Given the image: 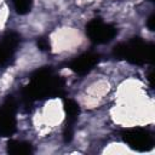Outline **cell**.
<instances>
[{"mask_svg": "<svg viewBox=\"0 0 155 155\" xmlns=\"http://www.w3.org/2000/svg\"><path fill=\"white\" fill-rule=\"evenodd\" d=\"M64 94V81L53 74L50 68L38 70L23 90L25 103H33L38 99L62 97Z\"/></svg>", "mask_w": 155, "mask_h": 155, "instance_id": "1", "label": "cell"}, {"mask_svg": "<svg viewBox=\"0 0 155 155\" xmlns=\"http://www.w3.org/2000/svg\"><path fill=\"white\" fill-rule=\"evenodd\" d=\"M113 54L116 58L126 59L132 64H145L153 61L154 46L147 44L140 38H132L127 42H121L113 48Z\"/></svg>", "mask_w": 155, "mask_h": 155, "instance_id": "2", "label": "cell"}, {"mask_svg": "<svg viewBox=\"0 0 155 155\" xmlns=\"http://www.w3.org/2000/svg\"><path fill=\"white\" fill-rule=\"evenodd\" d=\"M122 140L136 151H149L154 147V138L151 133L144 128H127L121 132Z\"/></svg>", "mask_w": 155, "mask_h": 155, "instance_id": "3", "label": "cell"}, {"mask_svg": "<svg viewBox=\"0 0 155 155\" xmlns=\"http://www.w3.org/2000/svg\"><path fill=\"white\" fill-rule=\"evenodd\" d=\"M86 34L94 44H108L117 34V29L109 23H104L99 18L90 21L86 25Z\"/></svg>", "mask_w": 155, "mask_h": 155, "instance_id": "4", "label": "cell"}, {"mask_svg": "<svg viewBox=\"0 0 155 155\" xmlns=\"http://www.w3.org/2000/svg\"><path fill=\"white\" fill-rule=\"evenodd\" d=\"M16 103L12 98H7L0 107V137H11L17 128Z\"/></svg>", "mask_w": 155, "mask_h": 155, "instance_id": "5", "label": "cell"}, {"mask_svg": "<svg viewBox=\"0 0 155 155\" xmlns=\"http://www.w3.org/2000/svg\"><path fill=\"white\" fill-rule=\"evenodd\" d=\"M19 41H21V36L17 33H8L1 39L0 41V65L1 67L8 65L11 63Z\"/></svg>", "mask_w": 155, "mask_h": 155, "instance_id": "6", "label": "cell"}, {"mask_svg": "<svg viewBox=\"0 0 155 155\" xmlns=\"http://www.w3.org/2000/svg\"><path fill=\"white\" fill-rule=\"evenodd\" d=\"M99 62V56L96 53H84L74 58L70 63V69L79 75H86Z\"/></svg>", "mask_w": 155, "mask_h": 155, "instance_id": "7", "label": "cell"}, {"mask_svg": "<svg viewBox=\"0 0 155 155\" xmlns=\"http://www.w3.org/2000/svg\"><path fill=\"white\" fill-rule=\"evenodd\" d=\"M63 104H64V111L67 115V124L64 128L74 130V124L76 122L80 115V107L74 99H70V98H65Z\"/></svg>", "mask_w": 155, "mask_h": 155, "instance_id": "8", "label": "cell"}, {"mask_svg": "<svg viewBox=\"0 0 155 155\" xmlns=\"http://www.w3.org/2000/svg\"><path fill=\"white\" fill-rule=\"evenodd\" d=\"M7 153L12 155H29L33 153V147L28 142L11 139L7 143Z\"/></svg>", "mask_w": 155, "mask_h": 155, "instance_id": "9", "label": "cell"}, {"mask_svg": "<svg viewBox=\"0 0 155 155\" xmlns=\"http://www.w3.org/2000/svg\"><path fill=\"white\" fill-rule=\"evenodd\" d=\"M12 2L18 15H27L33 7V0H12Z\"/></svg>", "mask_w": 155, "mask_h": 155, "instance_id": "10", "label": "cell"}, {"mask_svg": "<svg viewBox=\"0 0 155 155\" xmlns=\"http://www.w3.org/2000/svg\"><path fill=\"white\" fill-rule=\"evenodd\" d=\"M38 47H39L41 51H47V50H50V42H48V40L45 39V38L38 39Z\"/></svg>", "mask_w": 155, "mask_h": 155, "instance_id": "11", "label": "cell"}, {"mask_svg": "<svg viewBox=\"0 0 155 155\" xmlns=\"http://www.w3.org/2000/svg\"><path fill=\"white\" fill-rule=\"evenodd\" d=\"M154 22H155V16L151 15V16L148 18V22H147V25H148V28H149L150 30H154V28H155Z\"/></svg>", "mask_w": 155, "mask_h": 155, "instance_id": "12", "label": "cell"}, {"mask_svg": "<svg viewBox=\"0 0 155 155\" xmlns=\"http://www.w3.org/2000/svg\"><path fill=\"white\" fill-rule=\"evenodd\" d=\"M150 1H153V0H150Z\"/></svg>", "mask_w": 155, "mask_h": 155, "instance_id": "13", "label": "cell"}]
</instances>
